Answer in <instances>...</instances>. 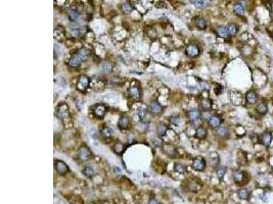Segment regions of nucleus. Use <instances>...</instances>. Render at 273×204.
<instances>
[{"mask_svg":"<svg viewBox=\"0 0 273 204\" xmlns=\"http://www.w3.org/2000/svg\"><path fill=\"white\" fill-rule=\"evenodd\" d=\"M54 166H55V170L58 175L64 176L66 175L67 173L69 171V166L67 163H64V161L61 160H56L55 163H54Z\"/></svg>","mask_w":273,"mask_h":204,"instance_id":"nucleus-5","label":"nucleus"},{"mask_svg":"<svg viewBox=\"0 0 273 204\" xmlns=\"http://www.w3.org/2000/svg\"><path fill=\"white\" fill-rule=\"evenodd\" d=\"M185 53L188 57L193 58V57H197L200 54V48L197 45H194V44H190V45L186 47Z\"/></svg>","mask_w":273,"mask_h":204,"instance_id":"nucleus-7","label":"nucleus"},{"mask_svg":"<svg viewBox=\"0 0 273 204\" xmlns=\"http://www.w3.org/2000/svg\"><path fill=\"white\" fill-rule=\"evenodd\" d=\"M78 157L82 162H85V161L89 160L91 157V150L87 146H82L78 150Z\"/></svg>","mask_w":273,"mask_h":204,"instance_id":"nucleus-1","label":"nucleus"},{"mask_svg":"<svg viewBox=\"0 0 273 204\" xmlns=\"http://www.w3.org/2000/svg\"><path fill=\"white\" fill-rule=\"evenodd\" d=\"M129 125H130V119L127 115H123L121 116V118L119 119V123L118 126L120 129H123V130H126V129L129 128Z\"/></svg>","mask_w":273,"mask_h":204,"instance_id":"nucleus-12","label":"nucleus"},{"mask_svg":"<svg viewBox=\"0 0 273 204\" xmlns=\"http://www.w3.org/2000/svg\"><path fill=\"white\" fill-rule=\"evenodd\" d=\"M129 95L133 99H139L140 97V90L137 86H132L129 88Z\"/></svg>","mask_w":273,"mask_h":204,"instance_id":"nucleus-15","label":"nucleus"},{"mask_svg":"<svg viewBox=\"0 0 273 204\" xmlns=\"http://www.w3.org/2000/svg\"><path fill=\"white\" fill-rule=\"evenodd\" d=\"M56 115L61 119H64L69 116V107L66 103H61L56 107Z\"/></svg>","mask_w":273,"mask_h":204,"instance_id":"nucleus-4","label":"nucleus"},{"mask_svg":"<svg viewBox=\"0 0 273 204\" xmlns=\"http://www.w3.org/2000/svg\"><path fill=\"white\" fill-rule=\"evenodd\" d=\"M174 170L177 171V173H183L185 171V168L183 165H181V163H175L174 165Z\"/></svg>","mask_w":273,"mask_h":204,"instance_id":"nucleus-38","label":"nucleus"},{"mask_svg":"<svg viewBox=\"0 0 273 204\" xmlns=\"http://www.w3.org/2000/svg\"><path fill=\"white\" fill-rule=\"evenodd\" d=\"M114 149H115V151L118 154H122L124 152V149H125V147L123 146L122 143H117L115 145V147H114Z\"/></svg>","mask_w":273,"mask_h":204,"instance_id":"nucleus-37","label":"nucleus"},{"mask_svg":"<svg viewBox=\"0 0 273 204\" xmlns=\"http://www.w3.org/2000/svg\"><path fill=\"white\" fill-rule=\"evenodd\" d=\"M192 168L193 170L197 171H203L206 168V160L203 157L194 158V160L192 162Z\"/></svg>","mask_w":273,"mask_h":204,"instance_id":"nucleus-6","label":"nucleus"},{"mask_svg":"<svg viewBox=\"0 0 273 204\" xmlns=\"http://www.w3.org/2000/svg\"><path fill=\"white\" fill-rule=\"evenodd\" d=\"M256 110H257V112L259 113V114H261V115H264V114H266L267 111H268L267 104L264 103V102H261V103H259L257 105V107H256Z\"/></svg>","mask_w":273,"mask_h":204,"instance_id":"nucleus-22","label":"nucleus"},{"mask_svg":"<svg viewBox=\"0 0 273 204\" xmlns=\"http://www.w3.org/2000/svg\"><path fill=\"white\" fill-rule=\"evenodd\" d=\"M225 173H226V168L225 166H218L216 168V175L219 179H222L225 176Z\"/></svg>","mask_w":273,"mask_h":204,"instance_id":"nucleus-33","label":"nucleus"},{"mask_svg":"<svg viewBox=\"0 0 273 204\" xmlns=\"http://www.w3.org/2000/svg\"><path fill=\"white\" fill-rule=\"evenodd\" d=\"M195 26L198 30H205L207 28V21L203 17H197L195 19Z\"/></svg>","mask_w":273,"mask_h":204,"instance_id":"nucleus-21","label":"nucleus"},{"mask_svg":"<svg viewBox=\"0 0 273 204\" xmlns=\"http://www.w3.org/2000/svg\"><path fill=\"white\" fill-rule=\"evenodd\" d=\"M89 83H90V80H89L88 77L85 76V74H82V76L79 77L78 82H77V88H78L79 91H85L88 88Z\"/></svg>","mask_w":273,"mask_h":204,"instance_id":"nucleus-2","label":"nucleus"},{"mask_svg":"<svg viewBox=\"0 0 273 204\" xmlns=\"http://www.w3.org/2000/svg\"><path fill=\"white\" fill-rule=\"evenodd\" d=\"M271 141H272V135L270 133H264L263 135L261 136V142H262V144L264 146H266V147H268V146L270 145V143H271Z\"/></svg>","mask_w":273,"mask_h":204,"instance_id":"nucleus-18","label":"nucleus"},{"mask_svg":"<svg viewBox=\"0 0 273 204\" xmlns=\"http://www.w3.org/2000/svg\"><path fill=\"white\" fill-rule=\"evenodd\" d=\"M164 152L169 156H175L176 155V149L171 144H165L164 145Z\"/></svg>","mask_w":273,"mask_h":204,"instance_id":"nucleus-17","label":"nucleus"},{"mask_svg":"<svg viewBox=\"0 0 273 204\" xmlns=\"http://www.w3.org/2000/svg\"><path fill=\"white\" fill-rule=\"evenodd\" d=\"M82 60L80 58H79L78 56L76 55V54H74L73 56L70 58V60H69V66H71V68H77V66H79L81 64Z\"/></svg>","mask_w":273,"mask_h":204,"instance_id":"nucleus-20","label":"nucleus"},{"mask_svg":"<svg viewBox=\"0 0 273 204\" xmlns=\"http://www.w3.org/2000/svg\"><path fill=\"white\" fill-rule=\"evenodd\" d=\"M216 34L218 35L219 37L223 39H226L229 37V34H228V31H227V28L226 27H223V26H220L218 27L217 29H216Z\"/></svg>","mask_w":273,"mask_h":204,"instance_id":"nucleus-16","label":"nucleus"},{"mask_svg":"<svg viewBox=\"0 0 273 204\" xmlns=\"http://www.w3.org/2000/svg\"><path fill=\"white\" fill-rule=\"evenodd\" d=\"M148 204H159V202L156 199H151V200H150V203Z\"/></svg>","mask_w":273,"mask_h":204,"instance_id":"nucleus-40","label":"nucleus"},{"mask_svg":"<svg viewBox=\"0 0 273 204\" xmlns=\"http://www.w3.org/2000/svg\"><path fill=\"white\" fill-rule=\"evenodd\" d=\"M207 136V130L203 127H198L197 129V137L198 139H205Z\"/></svg>","mask_w":273,"mask_h":204,"instance_id":"nucleus-31","label":"nucleus"},{"mask_svg":"<svg viewBox=\"0 0 273 204\" xmlns=\"http://www.w3.org/2000/svg\"><path fill=\"white\" fill-rule=\"evenodd\" d=\"M163 140L161 137H155V138L153 139V144L156 146V147H162L163 146Z\"/></svg>","mask_w":273,"mask_h":204,"instance_id":"nucleus-36","label":"nucleus"},{"mask_svg":"<svg viewBox=\"0 0 273 204\" xmlns=\"http://www.w3.org/2000/svg\"><path fill=\"white\" fill-rule=\"evenodd\" d=\"M138 114L142 118L143 115H144V111H143V109H140V111H138Z\"/></svg>","mask_w":273,"mask_h":204,"instance_id":"nucleus-41","label":"nucleus"},{"mask_svg":"<svg viewBox=\"0 0 273 204\" xmlns=\"http://www.w3.org/2000/svg\"><path fill=\"white\" fill-rule=\"evenodd\" d=\"M105 111H106V107H105V105H103V104H97V105H95L93 107L94 114H95V116H97L99 118L105 116Z\"/></svg>","mask_w":273,"mask_h":204,"instance_id":"nucleus-9","label":"nucleus"},{"mask_svg":"<svg viewBox=\"0 0 273 204\" xmlns=\"http://www.w3.org/2000/svg\"><path fill=\"white\" fill-rule=\"evenodd\" d=\"M233 180L237 185H245V183L248 180L247 173H245L242 170H235L233 173Z\"/></svg>","mask_w":273,"mask_h":204,"instance_id":"nucleus-3","label":"nucleus"},{"mask_svg":"<svg viewBox=\"0 0 273 204\" xmlns=\"http://www.w3.org/2000/svg\"><path fill=\"white\" fill-rule=\"evenodd\" d=\"M168 131V128L166 125H164V124H160V125L158 126V129H157V133L158 135L160 137H163L166 135V133H167Z\"/></svg>","mask_w":273,"mask_h":204,"instance_id":"nucleus-28","label":"nucleus"},{"mask_svg":"<svg viewBox=\"0 0 273 204\" xmlns=\"http://www.w3.org/2000/svg\"><path fill=\"white\" fill-rule=\"evenodd\" d=\"M237 194H238V197H239L240 199H242V200H247V199H249L250 196H251L250 190H249V189H247V188L239 189Z\"/></svg>","mask_w":273,"mask_h":204,"instance_id":"nucleus-19","label":"nucleus"},{"mask_svg":"<svg viewBox=\"0 0 273 204\" xmlns=\"http://www.w3.org/2000/svg\"><path fill=\"white\" fill-rule=\"evenodd\" d=\"M83 173H84V175H85L86 176L90 178V176H94V170H93V168H91V166H86V168L83 170Z\"/></svg>","mask_w":273,"mask_h":204,"instance_id":"nucleus-35","label":"nucleus"},{"mask_svg":"<svg viewBox=\"0 0 273 204\" xmlns=\"http://www.w3.org/2000/svg\"><path fill=\"white\" fill-rule=\"evenodd\" d=\"M200 188H202V185L195 181H191L189 183V185H188V189H189L191 192H197V191L200 190Z\"/></svg>","mask_w":273,"mask_h":204,"instance_id":"nucleus-27","label":"nucleus"},{"mask_svg":"<svg viewBox=\"0 0 273 204\" xmlns=\"http://www.w3.org/2000/svg\"><path fill=\"white\" fill-rule=\"evenodd\" d=\"M191 3L194 4L195 6L198 8H205L210 4V1H206V0H197V1H191Z\"/></svg>","mask_w":273,"mask_h":204,"instance_id":"nucleus-29","label":"nucleus"},{"mask_svg":"<svg viewBox=\"0 0 273 204\" xmlns=\"http://www.w3.org/2000/svg\"><path fill=\"white\" fill-rule=\"evenodd\" d=\"M233 11H234L235 14H237V16H244V13H245V7L242 6V3H239V2H236V3L233 5Z\"/></svg>","mask_w":273,"mask_h":204,"instance_id":"nucleus-23","label":"nucleus"},{"mask_svg":"<svg viewBox=\"0 0 273 204\" xmlns=\"http://www.w3.org/2000/svg\"><path fill=\"white\" fill-rule=\"evenodd\" d=\"M59 55V48L56 44H54V58H58Z\"/></svg>","mask_w":273,"mask_h":204,"instance_id":"nucleus-39","label":"nucleus"},{"mask_svg":"<svg viewBox=\"0 0 273 204\" xmlns=\"http://www.w3.org/2000/svg\"><path fill=\"white\" fill-rule=\"evenodd\" d=\"M245 99H247V102L249 104H255L258 100V95L255 91H250L245 95Z\"/></svg>","mask_w":273,"mask_h":204,"instance_id":"nucleus-14","label":"nucleus"},{"mask_svg":"<svg viewBox=\"0 0 273 204\" xmlns=\"http://www.w3.org/2000/svg\"><path fill=\"white\" fill-rule=\"evenodd\" d=\"M200 105L205 110H210L211 107H212V102L209 99H203L202 102H200Z\"/></svg>","mask_w":273,"mask_h":204,"instance_id":"nucleus-34","label":"nucleus"},{"mask_svg":"<svg viewBox=\"0 0 273 204\" xmlns=\"http://www.w3.org/2000/svg\"><path fill=\"white\" fill-rule=\"evenodd\" d=\"M216 133H217L218 137H220V138H226L227 135H228V130L226 127H219V128H217V130H216Z\"/></svg>","mask_w":273,"mask_h":204,"instance_id":"nucleus-25","label":"nucleus"},{"mask_svg":"<svg viewBox=\"0 0 273 204\" xmlns=\"http://www.w3.org/2000/svg\"><path fill=\"white\" fill-rule=\"evenodd\" d=\"M226 28H227V31H228V34H229V36H235V35L237 34L238 27L235 24H229L226 27Z\"/></svg>","mask_w":273,"mask_h":204,"instance_id":"nucleus-26","label":"nucleus"},{"mask_svg":"<svg viewBox=\"0 0 273 204\" xmlns=\"http://www.w3.org/2000/svg\"><path fill=\"white\" fill-rule=\"evenodd\" d=\"M121 9H122V11L125 14H129V13H131V11H132L133 8H132V6L128 3V2H123L122 5H121Z\"/></svg>","mask_w":273,"mask_h":204,"instance_id":"nucleus-30","label":"nucleus"},{"mask_svg":"<svg viewBox=\"0 0 273 204\" xmlns=\"http://www.w3.org/2000/svg\"><path fill=\"white\" fill-rule=\"evenodd\" d=\"M79 16H80V14H79L78 10H76V9L71 8L68 10V16L71 22H76L77 19H79Z\"/></svg>","mask_w":273,"mask_h":204,"instance_id":"nucleus-24","label":"nucleus"},{"mask_svg":"<svg viewBox=\"0 0 273 204\" xmlns=\"http://www.w3.org/2000/svg\"><path fill=\"white\" fill-rule=\"evenodd\" d=\"M208 123H209V125L212 127V128H219V126H220V124H221V118H220L219 115L213 114V115L210 116Z\"/></svg>","mask_w":273,"mask_h":204,"instance_id":"nucleus-11","label":"nucleus"},{"mask_svg":"<svg viewBox=\"0 0 273 204\" xmlns=\"http://www.w3.org/2000/svg\"><path fill=\"white\" fill-rule=\"evenodd\" d=\"M148 109H150V111L153 114H155V115H158V114L162 113L163 111V107L162 105H161L159 102L157 101H153L150 103V106H148Z\"/></svg>","mask_w":273,"mask_h":204,"instance_id":"nucleus-8","label":"nucleus"},{"mask_svg":"<svg viewBox=\"0 0 273 204\" xmlns=\"http://www.w3.org/2000/svg\"><path fill=\"white\" fill-rule=\"evenodd\" d=\"M101 135H102L103 138L108 139V138H111V137H113L114 132L110 128H105V129H102V130H101Z\"/></svg>","mask_w":273,"mask_h":204,"instance_id":"nucleus-32","label":"nucleus"},{"mask_svg":"<svg viewBox=\"0 0 273 204\" xmlns=\"http://www.w3.org/2000/svg\"><path fill=\"white\" fill-rule=\"evenodd\" d=\"M187 118L190 121L194 123V121H198L200 118V112L197 109H191V110L187 111Z\"/></svg>","mask_w":273,"mask_h":204,"instance_id":"nucleus-10","label":"nucleus"},{"mask_svg":"<svg viewBox=\"0 0 273 204\" xmlns=\"http://www.w3.org/2000/svg\"><path fill=\"white\" fill-rule=\"evenodd\" d=\"M89 54H90V52H89L88 49H86V48H81V49H79V50L76 52V55L81 59L82 63H83V61H85L86 59L88 58Z\"/></svg>","mask_w":273,"mask_h":204,"instance_id":"nucleus-13","label":"nucleus"}]
</instances>
